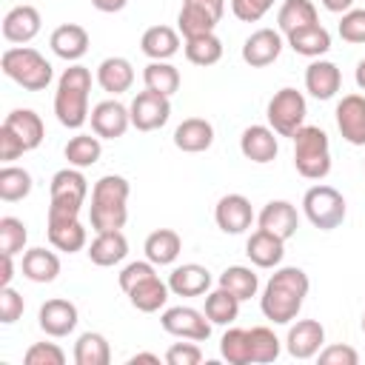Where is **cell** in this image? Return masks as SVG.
<instances>
[{
	"label": "cell",
	"mask_w": 365,
	"mask_h": 365,
	"mask_svg": "<svg viewBox=\"0 0 365 365\" xmlns=\"http://www.w3.org/2000/svg\"><path fill=\"white\" fill-rule=\"evenodd\" d=\"M128 114H131V125H134L137 131H157V128H163V125L168 123V117H171V100H168L165 94H160V91L145 88V91H140V94L131 100Z\"/></svg>",
	"instance_id": "9c48e42d"
},
{
	"label": "cell",
	"mask_w": 365,
	"mask_h": 365,
	"mask_svg": "<svg viewBox=\"0 0 365 365\" xmlns=\"http://www.w3.org/2000/svg\"><path fill=\"white\" fill-rule=\"evenodd\" d=\"M336 29L345 43H365V9H348Z\"/></svg>",
	"instance_id": "7dc6e473"
},
{
	"label": "cell",
	"mask_w": 365,
	"mask_h": 365,
	"mask_svg": "<svg viewBox=\"0 0 365 365\" xmlns=\"http://www.w3.org/2000/svg\"><path fill=\"white\" fill-rule=\"evenodd\" d=\"M325 342V328L317 319H297V325L288 328L285 348L294 359H311L322 351Z\"/></svg>",
	"instance_id": "5bb4252c"
},
{
	"label": "cell",
	"mask_w": 365,
	"mask_h": 365,
	"mask_svg": "<svg viewBox=\"0 0 365 365\" xmlns=\"http://www.w3.org/2000/svg\"><path fill=\"white\" fill-rule=\"evenodd\" d=\"M40 11L34 9V6H14V9H9L6 11V17H3V37L9 40V43H29V40H34L37 34H40Z\"/></svg>",
	"instance_id": "ac0fdd59"
},
{
	"label": "cell",
	"mask_w": 365,
	"mask_h": 365,
	"mask_svg": "<svg viewBox=\"0 0 365 365\" xmlns=\"http://www.w3.org/2000/svg\"><path fill=\"white\" fill-rule=\"evenodd\" d=\"M26 240H29V231H26V222L17 220V217H0V254H20L26 248Z\"/></svg>",
	"instance_id": "ee69618b"
},
{
	"label": "cell",
	"mask_w": 365,
	"mask_h": 365,
	"mask_svg": "<svg viewBox=\"0 0 365 365\" xmlns=\"http://www.w3.org/2000/svg\"><path fill=\"white\" fill-rule=\"evenodd\" d=\"M143 83H145V88L171 97L180 88V71L168 60H151L143 71Z\"/></svg>",
	"instance_id": "60d3db41"
},
{
	"label": "cell",
	"mask_w": 365,
	"mask_h": 365,
	"mask_svg": "<svg viewBox=\"0 0 365 365\" xmlns=\"http://www.w3.org/2000/svg\"><path fill=\"white\" fill-rule=\"evenodd\" d=\"M97 83L103 91L108 94H123L134 86V68L125 57H106L100 66H97Z\"/></svg>",
	"instance_id": "484cf974"
},
{
	"label": "cell",
	"mask_w": 365,
	"mask_h": 365,
	"mask_svg": "<svg viewBox=\"0 0 365 365\" xmlns=\"http://www.w3.org/2000/svg\"><path fill=\"white\" fill-rule=\"evenodd\" d=\"M140 48L148 60H171L180 51V34L171 26H151L143 31Z\"/></svg>",
	"instance_id": "83f0119b"
},
{
	"label": "cell",
	"mask_w": 365,
	"mask_h": 365,
	"mask_svg": "<svg viewBox=\"0 0 365 365\" xmlns=\"http://www.w3.org/2000/svg\"><path fill=\"white\" fill-rule=\"evenodd\" d=\"M362 331H365V314H362Z\"/></svg>",
	"instance_id": "be15d7a7"
},
{
	"label": "cell",
	"mask_w": 365,
	"mask_h": 365,
	"mask_svg": "<svg viewBox=\"0 0 365 365\" xmlns=\"http://www.w3.org/2000/svg\"><path fill=\"white\" fill-rule=\"evenodd\" d=\"M257 222H259V228L277 234L279 240H291L297 234V228H299V214L288 200H271L259 211Z\"/></svg>",
	"instance_id": "e0dca14e"
},
{
	"label": "cell",
	"mask_w": 365,
	"mask_h": 365,
	"mask_svg": "<svg viewBox=\"0 0 365 365\" xmlns=\"http://www.w3.org/2000/svg\"><path fill=\"white\" fill-rule=\"evenodd\" d=\"M60 274V257L46 248H29L23 254V277L31 282H54Z\"/></svg>",
	"instance_id": "4dcf8cb0"
},
{
	"label": "cell",
	"mask_w": 365,
	"mask_h": 365,
	"mask_svg": "<svg viewBox=\"0 0 365 365\" xmlns=\"http://www.w3.org/2000/svg\"><path fill=\"white\" fill-rule=\"evenodd\" d=\"M334 114L342 140L351 145H365V94H345Z\"/></svg>",
	"instance_id": "7c38bea8"
},
{
	"label": "cell",
	"mask_w": 365,
	"mask_h": 365,
	"mask_svg": "<svg viewBox=\"0 0 365 365\" xmlns=\"http://www.w3.org/2000/svg\"><path fill=\"white\" fill-rule=\"evenodd\" d=\"M74 362L77 365H108L111 362V345L103 334L86 331L74 342Z\"/></svg>",
	"instance_id": "1f68e13d"
},
{
	"label": "cell",
	"mask_w": 365,
	"mask_h": 365,
	"mask_svg": "<svg viewBox=\"0 0 365 365\" xmlns=\"http://www.w3.org/2000/svg\"><path fill=\"white\" fill-rule=\"evenodd\" d=\"M282 51V34L274 29H257L251 37L242 43V60L251 68H265L271 66Z\"/></svg>",
	"instance_id": "9a60e30c"
},
{
	"label": "cell",
	"mask_w": 365,
	"mask_h": 365,
	"mask_svg": "<svg viewBox=\"0 0 365 365\" xmlns=\"http://www.w3.org/2000/svg\"><path fill=\"white\" fill-rule=\"evenodd\" d=\"M160 325L165 334L180 336V339H197L205 342L211 336V319L205 317V311H197L191 305H174L165 308L160 317Z\"/></svg>",
	"instance_id": "ba28073f"
},
{
	"label": "cell",
	"mask_w": 365,
	"mask_h": 365,
	"mask_svg": "<svg viewBox=\"0 0 365 365\" xmlns=\"http://www.w3.org/2000/svg\"><path fill=\"white\" fill-rule=\"evenodd\" d=\"M88 120H91V131L97 137H103V140H117L131 125V114H128V108L120 100H103V103H97L91 108V114H88Z\"/></svg>",
	"instance_id": "8fae6325"
},
{
	"label": "cell",
	"mask_w": 365,
	"mask_h": 365,
	"mask_svg": "<svg viewBox=\"0 0 365 365\" xmlns=\"http://www.w3.org/2000/svg\"><path fill=\"white\" fill-rule=\"evenodd\" d=\"M88 91H91V71L80 63H71L60 80H57V91H54V114L57 123L66 128H83L88 120Z\"/></svg>",
	"instance_id": "3957f363"
},
{
	"label": "cell",
	"mask_w": 365,
	"mask_h": 365,
	"mask_svg": "<svg viewBox=\"0 0 365 365\" xmlns=\"http://www.w3.org/2000/svg\"><path fill=\"white\" fill-rule=\"evenodd\" d=\"M80 208H83V202H77V200H54V197H51L46 225H57V222L80 220Z\"/></svg>",
	"instance_id": "f5cc1de1"
},
{
	"label": "cell",
	"mask_w": 365,
	"mask_h": 365,
	"mask_svg": "<svg viewBox=\"0 0 365 365\" xmlns=\"http://www.w3.org/2000/svg\"><path fill=\"white\" fill-rule=\"evenodd\" d=\"M128 194L131 185L125 177L120 174H106L91 185V208H88V220L91 228L100 231H120L128 220Z\"/></svg>",
	"instance_id": "7a4b0ae2"
},
{
	"label": "cell",
	"mask_w": 365,
	"mask_h": 365,
	"mask_svg": "<svg viewBox=\"0 0 365 365\" xmlns=\"http://www.w3.org/2000/svg\"><path fill=\"white\" fill-rule=\"evenodd\" d=\"M23 362H26V365H63V362H66V354H63V348L54 345V342H34V345L26 351Z\"/></svg>",
	"instance_id": "bcb514c9"
},
{
	"label": "cell",
	"mask_w": 365,
	"mask_h": 365,
	"mask_svg": "<svg viewBox=\"0 0 365 365\" xmlns=\"http://www.w3.org/2000/svg\"><path fill=\"white\" fill-rule=\"evenodd\" d=\"M302 211L308 222L319 231H334L345 220V197L334 185H311L302 197Z\"/></svg>",
	"instance_id": "8992f818"
},
{
	"label": "cell",
	"mask_w": 365,
	"mask_h": 365,
	"mask_svg": "<svg viewBox=\"0 0 365 365\" xmlns=\"http://www.w3.org/2000/svg\"><path fill=\"white\" fill-rule=\"evenodd\" d=\"M277 23H279V31H282V34H291V31H297V29L314 26V23H319L317 6H314L311 0H285V3L279 6Z\"/></svg>",
	"instance_id": "d6a6232c"
},
{
	"label": "cell",
	"mask_w": 365,
	"mask_h": 365,
	"mask_svg": "<svg viewBox=\"0 0 365 365\" xmlns=\"http://www.w3.org/2000/svg\"><path fill=\"white\" fill-rule=\"evenodd\" d=\"M217 285L225 288V291H231L240 302H245V299L257 297L259 279H257V274H254L251 268H245V265H228V268L220 274V282H217Z\"/></svg>",
	"instance_id": "d590c367"
},
{
	"label": "cell",
	"mask_w": 365,
	"mask_h": 365,
	"mask_svg": "<svg viewBox=\"0 0 365 365\" xmlns=\"http://www.w3.org/2000/svg\"><path fill=\"white\" fill-rule=\"evenodd\" d=\"M342 86V71L331 60H314L305 68V91L317 100H331Z\"/></svg>",
	"instance_id": "ffe728a7"
},
{
	"label": "cell",
	"mask_w": 365,
	"mask_h": 365,
	"mask_svg": "<svg viewBox=\"0 0 365 365\" xmlns=\"http://www.w3.org/2000/svg\"><path fill=\"white\" fill-rule=\"evenodd\" d=\"M23 308H26L23 297H20L11 285H3V288H0V322H3V325L17 322V319L23 317Z\"/></svg>",
	"instance_id": "681fc988"
},
{
	"label": "cell",
	"mask_w": 365,
	"mask_h": 365,
	"mask_svg": "<svg viewBox=\"0 0 365 365\" xmlns=\"http://www.w3.org/2000/svg\"><path fill=\"white\" fill-rule=\"evenodd\" d=\"M182 6H191V9L208 14V17L217 20V23H220L222 14H225V0H182Z\"/></svg>",
	"instance_id": "9f6ffc18"
},
{
	"label": "cell",
	"mask_w": 365,
	"mask_h": 365,
	"mask_svg": "<svg viewBox=\"0 0 365 365\" xmlns=\"http://www.w3.org/2000/svg\"><path fill=\"white\" fill-rule=\"evenodd\" d=\"M168 288L177 297H200V294H208V288H211V271L205 265H197V262L177 265L168 274Z\"/></svg>",
	"instance_id": "7402d4cb"
},
{
	"label": "cell",
	"mask_w": 365,
	"mask_h": 365,
	"mask_svg": "<svg viewBox=\"0 0 365 365\" xmlns=\"http://www.w3.org/2000/svg\"><path fill=\"white\" fill-rule=\"evenodd\" d=\"M220 354L231 365H248L251 362V342L245 328H228L220 339Z\"/></svg>",
	"instance_id": "b9f144b4"
},
{
	"label": "cell",
	"mask_w": 365,
	"mask_h": 365,
	"mask_svg": "<svg viewBox=\"0 0 365 365\" xmlns=\"http://www.w3.org/2000/svg\"><path fill=\"white\" fill-rule=\"evenodd\" d=\"M128 254V240L123 231H100L88 245V259L100 268L123 262Z\"/></svg>",
	"instance_id": "cb8c5ba5"
},
{
	"label": "cell",
	"mask_w": 365,
	"mask_h": 365,
	"mask_svg": "<svg viewBox=\"0 0 365 365\" xmlns=\"http://www.w3.org/2000/svg\"><path fill=\"white\" fill-rule=\"evenodd\" d=\"M317 356L322 365H356L359 362V354L351 345H328Z\"/></svg>",
	"instance_id": "db71d44e"
},
{
	"label": "cell",
	"mask_w": 365,
	"mask_h": 365,
	"mask_svg": "<svg viewBox=\"0 0 365 365\" xmlns=\"http://www.w3.org/2000/svg\"><path fill=\"white\" fill-rule=\"evenodd\" d=\"M168 291H171L168 282H163V279L154 274V277L137 282V285L128 291V299H131V305H134L137 311L154 314V311H160V308L168 302Z\"/></svg>",
	"instance_id": "f546056e"
},
{
	"label": "cell",
	"mask_w": 365,
	"mask_h": 365,
	"mask_svg": "<svg viewBox=\"0 0 365 365\" xmlns=\"http://www.w3.org/2000/svg\"><path fill=\"white\" fill-rule=\"evenodd\" d=\"M77 305L63 299V297H54V299H46L37 311V325L46 336H68L74 328H77Z\"/></svg>",
	"instance_id": "30bf717a"
},
{
	"label": "cell",
	"mask_w": 365,
	"mask_h": 365,
	"mask_svg": "<svg viewBox=\"0 0 365 365\" xmlns=\"http://www.w3.org/2000/svg\"><path fill=\"white\" fill-rule=\"evenodd\" d=\"M128 0H91V6L103 14H114V11H123Z\"/></svg>",
	"instance_id": "6f0895ef"
},
{
	"label": "cell",
	"mask_w": 365,
	"mask_h": 365,
	"mask_svg": "<svg viewBox=\"0 0 365 365\" xmlns=\"http://www.w3.org/2000/svg\"><path fill=\"white\" fill-rule=\"evenodd\" d=\"M308 288H311V279L302 268H297V265L277 268L259 297V308H262L265 319H271L274 325H288L291 319H297V314L308 297Z\"/></svg>",
	"instance_id": "6da1fadb"
},
{
	"label": "cell",
	"mask_w": 365,
	"mask_h": 365,
	"mask_svg": "<svg viewBox=\"0 0 365 365\" xmlns=\"http://www.w3.org/2000/svg\"><path fill=\"white\" fill-rule=\"evenodd\" d=\"M285 37H288V46H291L297 54L311 57V60H317V57H322V54L331 51V34H328V29L319 26V23L305 26V29H297V31H291V34H285Z\"/></svg>",
	"instance_id": "4316f807"
},
{
	"label": "cell",
	"mask_w": 365,
	"mask_h": 365,
	"mask_svg": "<svg viewBox=\"0 0 365 365\" xmlns=\"http://www.w3.org/2000/svg\"><path fill=\"white\" fill-rule=\"evenodd\" d=\"M137 362H151V365H160V356L157 354H134L128 359V365H137Z\"/></svg>",
	"instance_id": "94428289"
},
{
	"label": "cell",
	"mask_w": 365,
	"mask_h": 365,
	"mask_svg": "<svg viewBox=\"0 0 365 365\" xmlns=\"http://www.w3.org/2000/svg\"><path fill=\"white\" fill-rule=\"evenodd\" d=\"M14 279V257L3 254V274H0V285H11Z\"/></svg>",
	"instance_id": "680465c9"
},
{
	"label": "cell",
	"mask_w": 365,
	"mask_h": 365,
	"mask_svg": "<svg viewBox=\"0 0 365 365\" xmlns=\"http://www.w3.org/2000/svg\"><path fill=\"white\" fill-rule=\"evenodd\" d=\"M3 125L11 128L23 140L26 151H34L43 143V137H46V125H43L40 114L31 111V108H14V111H9L6 120H3Z\"/></svg>",
	"instance_id": "d4e9b609"
},
{
	"label": "cell",
	"mask_w": 365,
	"mask_h": 365,
	"mask_svg": "<svg viewBox=\"0 0 365 365\" xmlns=\"http://www.w3.org/2000/svg\"><path fill=\"white\" fill-rule=\"evenodd\" d=\"M214 220H217V228L225 231V234H242V231H248L251 222H254L251 200L242 197V194H225V197H220V202L214 208Z\"/></svg>",
	"instance_id": "4fadbf2b"
},
{
	"label": "cell",
	"mask_w": 365,
	"mask_h": 365,
	"mask_svg": "<svg viewBox=\"0 0 365 365\" xmlns=\"http://www.w3.org/2000/svg\"><path fill=\"white\" fill-rule=\"evenodd\" d=\"M205 317L211 319V325H231L237 317H240V299L225 291V288H214L205 294Z\"/></svg>",
	"instance_id": "e575fe53"
},
{
	"label": "cell",
	"mask_w": 365,
	"mask_h": 365,
	"mask_svg": "<svg viewBox=\"0 0 365 365\" xmlns=\"http://www.w3.org/2000/svg\"><path fill=\"white\" fill-rule=\"evenodd\" d=\"M86 194H88V180L83 177V168H60L54 177H51V197L54 200H77V202H86Z\"/></svg>",
	"instance_id": "836d02e7"
},
{
	"label": "cell",
	"mask_w": 365,
	"mask_h": 365,
	"mask_svg": "<svg viewBox=\"0 0 365 365\" xmlns=\"http://www.w3.org/2000/svg\"><path fill=\"white\" fill-rule=\"evenodd\" d=\"M177 29L182 37H197V34H208L217 29V20H211L208 14L191 9V6H182L180 14H177Z\"/></svg>",
	"instance_id": "f6af8a7d"
},
{
	"label": "cell",
	"mask_w": 365,
	"mask_h": 365,
	"mask_svg": "<svg viewBox=\"0 0 365 365\" xmlns=\"http://www.w3.org/2000/svg\"><path fill=\"white\" fill-rule=\"evenodd\" d=\"M31 174L20 165H11L6 163L0 168V200L3 202H17V200H26L31 194Z\"/></svg>",
	"instance_id": "f35d334b"
},
{
	"label": "cell",
	"mask_w": 365,
	"mask_h": 365,
	"mask_svg": "<svg viewBox=\"0 0 365 365\" xmlns=\"http://www.w3.org/2000/svg\"><path fill=\"white\" fill-rule=\"evenodd\" d=\"M63 154H66L68 165H74V168H88V165H94V163L100 160L103 145H100V137H97V134H94V137H91V134H74V137L66 143Z\"/></svg>",
	"instance_id": "74e56055"
},
{
	"label": "cell",
	"mask_w": 365,
	"mask_h": 365,
	"mask_svg": "<svg viewBox=\"0 0 365 365\" xmlns=\"http://www.w3.org/2000/svg\"><path fill=\"white\" fill-rule=\"evenodd\" d=\"M23 154H26L23 140H20L11 128L0 125V160H3V163H11V160H17V157H23Z\"/></svg>",
	"instance_id": "11a10c76"
},
{
	"label": "cell",
	"mask_w": 365,
	"mask_h": 365,
	"mask_svg": "<svg viewBox=\"0 0 365 365\" xmlns=\"http://www.w3.org/2000/svg\"><path fill=\"white\" fill-rule=\"evenodd\" d=\"M182 48H185L188 63H194V66H214L222 57V40L214 31L197 34V37H185Z\"/></svg>",
	"instance_id": "8d00e7d4"
},
{
	"label": "cell",
	"mask_w": 365,
	"mask_h": 365,
	"mask_svg": "<svg viewBox=\"0 0 365 365\" xmlns=\"http://www.w3.org/2000/svg\"><path fill=\"white\" fill-rule=\"evenodd\" d=\"M362 165H365V160H362Z\"/></svg>",
	"instance_id": "e7e4bbea"
},
{
	"label": "cell",
	"mask_w": 365,
	"mask_h": 365,
	"mask_svg": "<svg viewBox=\"0 0 365 365\" xmlns=\"http://www.w3.org/2000/svg\"><path fill=\"white\" fill-rule=\"evenodd\" d=\"M305 114H308V106H305L302 91L288 88V86L279 88V91L268 100V108H265L268 125H271L279 137H294V134L305 125Z\"/></svg>",
	"instance_id": "52a82bcc"
},
{
	"label": "cell",
	"mask_w": 365,
	"mask_h": 365,
	"mask_svg": "<svg viewBox=\"0 0 365 365\" xmlns=\"http://www.w3.org/2000/svg\"><path fill=\"white\" fill-rule=\"evenodd\" d=\"M48 46H51V51H54L60 60L77 63V60L88 51V31H86L83 26H77V23H63V26H57V29L51 31Z\"/></svg>",
	"instance_id": "d6986e66"
},
{
	"label": "cell",
	"mask_w": 365,
	"mask_h": 365,
	"mask_svg": "<svg viewBox=\"0 0 365 365\" xmlns=\"http://www.w3.org/2000/svg\"><path fill=\"white\" fill-rule=\"evenodd\" d=\"M245 254L257 268H277L285 257V240L265 228H257L245 242Z\"/></svg>",
	"instance_id": "44dd1931"
},
{
	"label": "cell",
	"mask_w": 365,
	"mask_h": 365,
	"mask_svg": "<svg viewBox=\"0 0 365 365\" xmlns=\"http://www.w3.org/2000/svg\"><path fill=\"white\" fill-rule=\"evenodd\" d=\"M0 68L9 80H14L20 88L26 91H43L48 88L54 71H51V63L31 46H11L3 51L0 57Z\"/></svg>",
	"instance_id": "277c9868"
},
{
	"label": "cell",
	"mask_w": 365,
	"mask_h": 365,
	"mask_svg": "<svg viewBox=\"0 0 365 365\" xmlns=\"http://www.w3.org/2000/svg\"><path fill=\"white\" fill-rule=\"evenodd\" d=\"M294 168L305 180H325L331 174V143L319 125H302L294 137Z\"/></svg>",
	"instance_id": "5b68a950"
},
{
	"label": "cell",
	"mask_w": 365,
	"mask_h": 365,
	"mask_svg": "<svg viewBox=\"0 0 365 365\" xmlns=\"http://www.w3.org/2000/svg\"><path fill=\"white\" fill-rule=\"evenodd\" d=\"M354 80H356V86L365 91V60H359L356 63V71H354Z\"/></svg>",
	"instance_id": "6125c7cd"
},
{
	"label": "cell",
	"mask_w": 365,
	"mask_h": 365,
	"mask_svg": "<svg viewBox=\"0 0 365 365\" xmlns=\"http://www.w3.org/2000/svg\"><path fill=\"white\" fill-rule=\"evenodd\" d=\"M143 251H145V259H151L154 265H171L182 251V240L174 228H157L145 237Z\"/></svg>",
	"instance_id": "f1b7e54d"
},
{
	"label": "cell",
	"mask_w": 365,
	"mask_h": 365,
	"mask_svg": "<svg viewBox=\"0 0 365 365\" xmlns=\"http://www.w3.org/2000/svg\"><path fill=\"white\" fill-rule=\"evenodd\" d=\"M322 6H325L328 11H334V14H345V11L354 6V0H322Z\"/></svg>",
	"instance_id": "91938a15"
},
{
	"label": "cell",
	"mask_w": 365,
	"mask_h": 365,
	"mask_svg": "<svg viewBox=\"0 0 365 365\" xmlns=\"http://www.w3.org/2000/svg\"><path fill=\"white\" fill-rule=\"evenodd\" d=\"M248 342H251V362H274L279 356V339L271 328L257 325L248 331Z\"/></svg>",
	"instance_id": "7bdbcfd3"
},
{
	"label": "cell",
	"mask_w": 365,
	"mask_h": 365,
	"mask_svg": "<svg viewBox=\"0 0 365 365\" xmlns=\"http://www.w3.org/2000/svg\"><path fill=\"white\" fill-rule=\"evenodd\" d=\"M165 362L168 365H197L202 362V348L194 342H174L168 351H165Z\"/></svg>",
	"instance_id": "816d5d0a"
},
{
	"label": "cell",
	"mask_w": 365,
	"mask_h": 365,
	"mask_svg": "<svg viewBox=\"0 0 365 365\" xmlns=\"http://www.w3.org/2000/svg\"><path fill=\"white\" fill-rule=\"evenodd\" d=\"M274 6V0H231V11L237 20L242 23H257L268 14V9Z\"/></svg>",
	"instance_id": "f907efd6"
},
{
	"label": "cell",
	"mask_w": 365,
	"mask_h": 365,
	"mask_svg": "<svg viewBox=\"0 0 365 365\" xmlns=\"http://www.w3.org/2000/svg\"><path fill=\"white\" fill-rule=\"evenodd\" d=\"M157 274V265L151 262V259H137V262H128L123 271H120V288L128 294L137 282H143V279H148V277H154Z\"/></svg>",
	"instance_id": "c3c4849f"
},
{
	"label": "cell",
	"mask_w": 365,
	"mask_h": 365,
	"mask_svg": "<svg viewBox=\"0 0 365 365\" xmlns=\"http://www.w3.org/2000/svg\"><path fill=\"white\" fill-rule=\"evenodd\" d=\"M48 228V242L57 248V251H66V254H74V251H83L86 248V225L80 220H71V222H57V225H46Z\"/></svg>",
	"instance_id": "ab89813d"
},
{
	"label": "cell",
	"mask_w": 365,
	"mask_h": 365,
	"mask_svg": "<svg viewBox=\"0 0 365 365\" xmlns=\"http://www.w3.org/2000/svg\"><path fill=\"white\" fill-rule=\"evenodd\" d=\"M214 143V125L202 117H188L174 128V145L185 154H200L211 148Z\"/></svg>",
	"instance_id": "603a6c76"
},
{
	"label": "cell",
	"mask_w": 365,
	"mask_h": 365,
	"mask_svg": "<svg viewBox=\"0 0 365 365\" xmlns=\"http://www.w3.org/2000/svg\"><path fill=\"white\" fill-rule=\"evenodd\" d=\"M240 151L245 160L257 163V165H265L277 157L279 151V143H277V131L271 125H248L240 137Z\"/></svg>",
	"instance_id": "2e32d148"
}]
</instances>
